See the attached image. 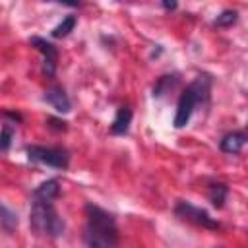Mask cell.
<instances>
[{"instance_id":"obj_7","label":"cell","mask_w":248,"mask_h":248,"mask_svg":"<svg viewBox=\"0 0 248 248\" xmlns=\"http://www.w3.org/2000/svg\"><path fill=\"white\" fill-rule=\"evenodd\" d=\"M45 101L54 108V110H58V112H70L72 110V103H70V99H68V95H66V91L62 89V87H50V89H46L45 91Z\"/></svg>"},{"instance_id":"obj_8","label":"cell","mask_w":248,"mask_h":248,"mask_svg":"<svg viewBox=\"0 0 248 248\" xmlns=\"http://www.w3.org/2000/svg\"><path fill=\"white\" fill-rule=\"evenodd\" d=\"M248 141V136L244 132H229L223 136L219 147L223 153H238Z\"/></svg>"},{"instance_id":"obj_16","label":"cell","mask_w":248,"mask_h":248,"mask_svg":"<svg viewBox=\"0 0 248 248\" xmlns=\"http://www.w3.org/2000/svg\"><path fill=\"white\" fill-rule=\"evenodd\" d=\"M46 122H48V126H50L52 130H56V132H64V130H66V122H64V120H56V118H48Z\"/></svg>"},{"instance_id":"obj_12","label":"cell","mask_w":248,"mask_h":248,"mask_svg":"<svg viewBox=\"0 0 248 248\" xmlns=\"http://www.w3.org/2000/svg\"><path fill=\"white\" fill-rule=\"evenodd\" d=\"M76 23H78V17L76 16H68V17H64L54 29H52V37L54 39H62V37H68L70 35V31H74V27H76Z\"/></svg>"},{"instance_id":"obj_13","label":"cell","mask_w":248,"mask_h":248,"mask_svg":"<svg viewBox=\"0 0 248 248\" xmlns=\"http://www.w3.org/2000/svg\"><path fill=\"white\" fill-rule=\"evenodd\" d=\"M236 21H238V14H236L234 10H223V12L215 17L213 25H215V27H231V25H234Z\"/></svg>"},{"instance_id":"obj_15","label":"cell","mask_w":248,"mask_h":248,"mask_svg":"<svg viewBox=\"0 0 248 248\" xmlns=\"http://www.w3.org/2000/svg\"><path fill=\"white\" fill-rule=\"evenodd\" d=\"M12 138H14V128L10 126V122H6V124L2 126V140H0V149H2V151H8V149H10Z\"/></svg>"},{"instance_id":"obj_6","label":"cell","mask_w":248,"mask_h":248,"mask_svg":"<svg viewBox=\"0 0 248 248\" xmlns=\"http://www.w3.org/2000/svg\"><path fill=\"white\" fill-rule=\"evenodd\" d=\"M29 43L43 56V72L46 76H54L56 74V66H58V48L50 41H46L43 37H31Z\"/></svg>"},{"instance_id":"obj_2","label":"cell","mask_w":248,"mask_h":248,"mask_svg":"<svg viewBox=\"0 0 248 248\" xmlns=\"http://www.w3.org/2000/svg\"><path fill=\"white\" fill-rule=\"evenodd\" d=\"M29 225L37 234L50 236V238H56L64 232V221L58 215L54 202H48V200L31 198Z\"/></svg>"},{"instance_id":"obj_11","label":"cell","mask_w":248,"mask_h":248,"mask_svg":"<svg viewBox=\"0 0 248 248\" xmlns=\"http://www.w3.org/2000/svg\"><path fill=\"white\" fill-rule=\"evenodd\" d=\"M227 196H229V188H227L225 184L215 182V184L209 186V200H211V203H213L215 207H223Z\"/></svg>"},{"instance_id":"obj_3","label":"cell","mask_w":248,"mask_h":248,"mask_svg":"<svg viewBox=\"0 0 248 248\" xmlns=\"http://www.w3.org/2000/svg\"><path fill=\"white\" fill-rule=\"evenodd\" d=\"M209 87H211V79L207 76H198L180 95L178 105H176V114H174V128H184L190 118L194 108L203 103L209 95Z\"/></svg>"},{"instance_id":"obj_17","label":"cell","mask_w":248,"mask_h":248,"mask_svg":"<svg viewBox=\"0 0 248 248\" xmlns=\"http://www.w3.org/2000/svg\"><path fill=\"white\" fill-rule=\"evenodd\" d=\"M163 8L165 10H174L176 8V2H163Z\"/></svg>"},{"instance_id":"obj_10","label":"cell","mask_w":248,"mask_h":248,"mask_svg":"<svg viewBox=\"0 0 248 248\" xmlns=\"http://www.w3.org/2000/svg\"><path fill=\"white\" fill-rule=\"evenodd\" d=\"M60 194V186H58V180L56 178H50V180H45L41 182L35 190H33V196L31 198H37V200H48V202H54Z\"/></svg>"},{"instance_id":"obj_9","label":"cell","mask_w":248,"mask_h":248,"mask_svg":"<svg viewBox=\"0 0 248 248\" xmlns=\"http://www.w3.org/2000/svg\"><path fill=\"white\" fill-rule=\"evenodd\" d=\"M130 122H132V108L124 105L116 110V116L110 124V132L116 134V136H124L130 130Z\"/></svg>"},{"instance_id":"obj_14","label":"cell","mask_w":248,"mask_h":248,"mask_svg":"<svg viewBox=\"0 0 248 248\" xmlns=\"http://www.w3.org/2000/svg\"><path fill=\"white\" fill-rule=\"evenodd\" d=\"M16 225H17V215L6 203H2V229L6 232H12L16 229Z\"/></svg>"},{"instance_id":"obj_5","label":"cell","mask_w":248,"mask_h":248,"mask_svg":"<svg viewBox=\"0 0 248 248\" xmlns=\"http://www.w3.org/2000/svg\"><path fill=\"white\" fill-rule=\"evenodd\" d=\"M174 213L184 219V221H190L198 227H203V229H209V231H217L219 229V223L202 207L186 202V200H178L176 205H174Z\"/></svg>"},{"instance_id":"obj_4","label":"cell","mask_w":248,"mask_h":248,"mask_svg":"<svg viewBox=\"0 0 248 248\" xmlns=\"http://www.w3.org/2000/svg\"><path fill=\"white\" fill-rule=\"evenodd\" d=\"M27 159L33 163H41L52 169H68L70 155L64 147H45V145H29L27 147Z\"/></svg>"},{"instance_id":"obj_1","label":"cell","mask_w":248,"mask_h":248,"mask_svg":"<svg viewBox=\"0 0 248 248\" xmlns=\"http://www.w3.org/2000/svg\"><path fill=\"white\" fill-rule=\"evenodd\" d=\"M87 248H118V227L112 213L99 205H85V232Z\"/></svg>"}]
</instances>
